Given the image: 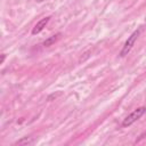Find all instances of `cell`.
<instances>
[{
	"label": "cell",
	"mask_w": 146,
	"mask_h": 146,
	"mask_svg": "<svg viewBox=\"0 0 146 146\" xmlns=\"http://www.w3.org/2000/svg\"><path fill=\"white\" fill-rule=\"evenodd\" d=\"M145 113H146V107L141 106V107L136 108L132 113H130V114L123 120V122H122V127H129V125H131V124L135 123L137 120H139Z\"/></svg>",
	"instance_id": "obj_1"
},
{
	"label": "cell",
	"mask_w": 146,
	"mask_h": 146,
	"mask_svg": "<svg viewBox=\"0 0 146 146\" xmlns=\"http://www.w3.org/2000/svg\"><path fill=\"white\" fill-rule=\"evenodd\" d=\"M138 35H139V31L137 30V31H135V32L128 38V40L125 41V43H124V46H123V48H122V50H121V52H120V56H121V57H124L125 55L129 54V51L131 50L132 46L135 44V42H136Z\"/></svg>",
	"instance_id": "obj_2"
},
{
	"label": "cell",
	"mask_w": 146,
	"mask_h": 146,
	"mask_svg": "<svg viewBox=\"0 0 146 146\" xmlns=\"http://www.w3.org/2000/svg\"><path fill=\"white\" fill-rule=\"evenodd\" d=\"M49 19H50V17H44V18L40 19V21L34 25V27H33V30H32V34H38V33H40V32L43 30V27H46V25L48 24Z\"/></svg>",
	"instance_id": "obj_3"
},
{
	"label": "cell",
	"mask_w": 146,
	"mask_h": 146,
	"mask_svg": "<svg viewBox=\"0 0 146 146\" xmlns=\"http://www.w3.org/2000/svg\"><path fill=\"white\" fill-rule=\"evenodd\" d=\"M59 35H60V33H56V34H54V35L49 36L48 39H46V40L43 41V46H44V47H49V46L54 44V43H55V42L58 40Z\"/></svg>",
	"instance_id": "obj_4"
},
{
	"label": "cell",
	"mask_w": 146,
	"mask_h": 146,
	"mask_svg": "<svg viewBox=\"0 0 146 146\" xmlns=\"http://www.w3.org/2000/svg\"><path fill=\"white\" fill-rule=\"evenodd\" d=\"M32 143H33V138L32 137H24L21 140H18L16 143V145H30Z\"/></svg>",
	"instance_id": "obj_5"
},
{
	"label": "cell",
	"mask_w": 146,
	"mask_h": 146,
	"mask_svg": "<svg viewBox=\"0 0 146 146\" xmlns=\"http://www.w3.org/2000/svg\"><path fill=\"white\" fill-rule=\"evenodd\" d=\"M145 137H146V131H144V132H143V133H141V135L139 136V138H138V139L136 140V143H137V141H139L140 139H143V138H145Z\"/></svg>",
	"instance_id": "obj_6"
},
{
	"label": "cell",
	"mask_w": 146,
	"mask_h": 146,
	"mask_svg": "<svg viewBox=\"0 0 146 146\" xmlns=\"http://www.w3.org/2000/svg\"><path fill=\"white\" fill-rule=\"evenodd\" d=\"M5 57H6V55H5V54H2V55H1V63H3V60H5Z\"/></svg>",
	"instance_id": "obj_7"
},
{
	"label": "cell",
	"mask_w": 146,
	"mask_h": 146,
	"mask_svg": "<svg viewBox=\"0 0 146 146\" xmlns=\"http://www.w3.org/2000/svg\"><path fill=\"white\" fill-rule=\"evenodd\" d=\"M36 2H42V1H46V0H35Z\"/></svg>",
	"instance_id": "obj_8"
}]
</instances>
